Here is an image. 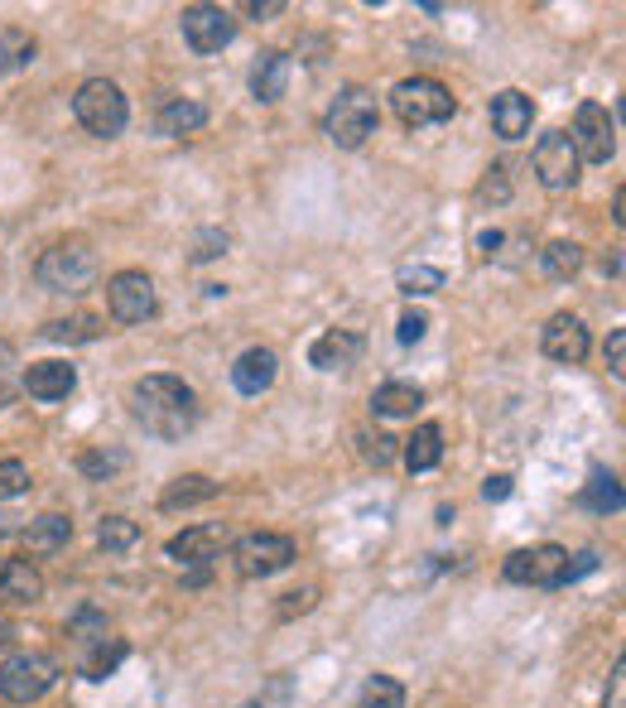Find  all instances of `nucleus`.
Here are the masks:
<instances>
[{
  "instance_id": "0eeeda50",
  "label": "nucleus",
  "mask_w": 626,
  "mask_h": 708,
  "mask_svg": "<svg viewBox=\"0 0 626 708\" xmlns=\"http://www.w3.org/2000/svg\"><path fill=\"white\" fill-rule=\"evenodd\" d=\"M299 559V545L289 536H275V530H256V536H242L232 545V564L242 579H275Z\"/></svg>"
},
{
  "instance_id": "bb28decb",
  "label": "nucleus",
  "mask_w": 626,
  "mask_h": 708,
  "mask_svg": "<svg viewBox=\"0 0 626 708\" xmlns=\"http://www.w3.org/2000/svg\"><path fill=\"white\" fill-rule=\"evenodd\" d=\"M34 34H24V30H0V77L6 73H20V68H30L34 63Z\"/></svg>"
},
{
  "instance_id": "412c9836",
  "label": "nucleus",
  "mask_w": 626,
  "mask_h": 708,
  "mask_svg": "<svg viewBox=\"0 0 626 708\" xmlns=\"http://www.w3.org/2000/svg\"><path fill=\"white\" fill-rule=\"evenodd\" d=\"M217 492H222V487L212 483V477H203V473H183V477H174V483L159 492V511H189V506L212 501Z\"/></svg>"
},
{
  "instance_id": "a878e982",
  "label": "nucleus",
  "mask_w": 626,
  "mask_h": 708,
  "mask_svg": "<svg viewBox=\"0 0 626 708\" xmlns=\"http://www.w3.org/2000/svg\"><path fill=\"white\" fill-rule=\"evenodd\" d=\"M424 405V391L420 385H410V381H385L376 395H371V410L385 420H405V415H415V410Z\"/></svg>"
},
{
  "instance_id": "f8f14e48",
  "label": "nucleus",
  "mask_w": 626,
  "mask_h": 708,
  "mask_svg": "<svg viewBox=\"0 0 626 708\" xmlns=\"http://www.w3.org/2000/svg\"><path fill=\"white\" fill-rule=\"evenodd\" d=\"M179 30L189 39V49L208 59V53H222L236 39V20H232V10H222V6H189L179 15Z\"/></svg>"
},
{
  "instance_id": "3c124183",
  "label": "nucleus",
  "mask_w": 626,
  "mask_h": 708,
  "mask_svg": "<svg viewBox=\"0 0 626 708\" xmlns=\"http://www.w3.org/2000/svg\"><path fill=\"white\" fill-rule=\"evenodd\" d=\"M603 275H622V256L612 251V256H603Z\"/></svg>"
},
{
  "instance_id": "e433bc0d",
  "label": "nucleus",
  "mask_w": 626,
  "mask_h": 708,
  "mask_svg": "<svg viewBox=\"0 0 626 708\" xmlns=\"http://www.w3.org/2000/svg\"><path fill=\"white\" fill-rule=\"evenodd\" d=\"M68 632H73L77 641H87V646H97V641H106V617H102V612H92V607H83V612L73 617Z\"/></svg>"
},
{
  "instance_id": "cd10ccee",
  "label": "nucleus",
  "mask_w": 626,
  "mask_h": 708,
  "mask_svg": "<svg viewBox=\"0 0 626 708\" xmlns=\"http://www.w3.org/2000/svg\"><path fill=\"white\" fill-rule=\"evenodd\" d=\"M97 545H102L106 554H126V550H136V545H140V526L130 516H102Z\"/></svg>"
},
{
  "instance_id": "f704fd0d",
  "label": "nucleus",
  "mask_w": 626,
  "mask_h": 708,
  "mask_svg": "<svg viewBox=\"0 0 626 708\" xmlns=\"http://www.w3.org/2000/svg\"><path fill=\"white\" fill-rule=\"evenodd\" d=\"M20 357H15V347H10L6 338H0V405H10V400L20 395Z\"/></svg>"
},
{
  "instance_id": "a18cd8bd",
  "label": "nucleus",
  "mask_w": 626,
  "mask_h": 708,
  "mask_svg": "<svg viewBox=\"0 0 626 708\" xmlns=\"http://www.w3.org/2000/svg\"><path fill=\"white\" fill-rule=\"evenodd\" d=\"M593 569H597V554H593V550H588V554H574V564H564V583H559V588L579 583L583 573H593Z\"/></svg>"
},
{
  "instance_id": "6e6552de",
  "label": "nucleus",
  "mask_w": 626,
  "mask_h": 708,
  "mask_svg": "<svg viewBox=\"0 0 626 708\" xmlns=\"http://www.w3.org/2000/svg\"><path fill=\"white\" fill-rule=\"evenodd\" d=\"M564 564H569L564 545H530V550L506 554L501 579L506 583H526V588H559L564 583Z\"/></svg>"
},
{
  "instance_id": "de8ad7c7",
  "label": "nucleus",
  "mask_w": 626,
  "mask_h": 708,
  "mask_svg": "<svg viewBox=\"0 0 626 708\" xmlns=\"http://www.w3.org/2000/svg\"><path fill=\"white\" fill-rule=\"evenodd\" d=\"M246 15H285V0H251V6H246Z\"/></svg>"
},
{
  "instance_id": "7ed1b4c3",
  "label": "nucleus",
  "mask_w": 626,
  "mask_h": 708,
  "mask_svg": "<svg viewBox=\"0 0 626 708\" xmlns=\"http://www.w3.org/2000/svg\"><path fill=\"white\" fill-rule=\"evenodd\" d=\"M376 126H381V106L367 87H342L323 112V136L338 145V150H362V145L376 136Z\"/></svg>"
},
{
  "instance_id": "473e14b6",
  "label": "nucleus",
  "mask_w": 626,
  "mask_h": 708,
  "mask_svg": "<svg viewBox=\"0 0 626 708\" xmlns=\"http://www.w3.org/2000/svg\"><path fill=\"white\" fill-rule=\"evenodd\" d=\"M448 285V275L438 271V265H405L401 271V294H410V299H415V294H438Z\"/></svg>"
},
{
  "instance_id": "39448f33",
  "label": "nucleus",
  "mask_w": 626,
  "mask_h": 708,
  "mask_svg": "<svg viewBox=\"0 0 626 708\" xmlns=\"http://www.w3.org/2000/svg\"><path fill=\"white\" fill-rule=\"evenodd\" d=\"M391 112L401 116L410 130H424V126H444L453 112H458V97L438 83V77H401L391 87Z\"/></svg>"
},
{
  "instance_id": "79ce46f5",
  "label": "nucleus",
  "mask_w": 626,
  "mask_h": 708,
  "mask_svg": "<svg viewBox=\"0 0 626 708\" xmlns=\"http://www.w3.org/2000/svg\"><path fill=\"white\" fill-rule=\"evenodd\" d=\"M424 332H429V318H424V314H415V309H410V314L401 318V324H395V338H401L405 347H415V342L424 338Z\"/></svg>"
},
{
  "instance_id": "20e7f679",
  "label": "nucleus",
  "mask_w": 626,
  "mask_h": 708,
  "mask_svg": "<svg viewBox=\"0 0 626 708\" xmlns=\"http://www.w3.org/2000/svg\"><path fill=\"white\" fill-rule=\"evenodd\" d=\"M73 116H77V126H83L87 136L116 140L126 130V121H130V102H126V92L116 87L112 77H87V83L77 87V97H73Z\"/></svg>"
},
{
  "instance_id": "4be33fe9",
  "label": "nucleus",
  "mask_w": 626,
  "mask_h": 708,
  "mask_svg": "<svg viewBox=\"0 0 626 708\" xmlns=\"http://www.w3.org/2000/svg\"><path fill=\"white\" fill-rule=\"evenodd\" d=\"M155 126H159V136H193V130L208 126V106L193 97H174V102L159 106Z\"/></svg>"
},
{
  "instance_id": "ddd939ff",
  "label": "nucleus",
  "mask_w": 626,
  "mask_h": 708,
  "mask_svg": "<svg viewBox=\"0 0 626 708\" xmlns=\"http://www.w3.org/2000/svg\"><path fill=\"white\" fill-rule=\"evenodd\" d=\"M540 347L550 362H564V367H579L583 357H588V328H583L579 314H554L550 324L540 328Z\"/></svg>"
},
{
  "instance_id": "4468645a",
  "label": "nucleus",
  "mask_w": 626,
  "mask_h": 708,
  "mask_svg": "<svg viewBox=\"0 0 626 708\" xmlns=\"http://www.w3.org/2000/svg\"><path fill=\"white\" fill-rule=\"evenodd\" d=\"M530 121H535V102H530L521 87H506L491 97V130H497L501 140H526Z\"/></svg>"
},
{
  "instance_id": "5701e85b",
  "label": "nucleus",
  "mask_w": 626,
  "mask_h": 708,
  "mask_svg": "<svg viewBox=\"0 0 626 708\" xmlns=\"http://www.w3.org/2000/svg\"><path fill=\"white\" fill-rule=\"evenodd\" d=\"M68 540H73V520L59 516V511L30 520V530H24V545H30V554H59Z\"/></svg>"
},
{
  "instance_id": "49530a36",
  "label": "nucleus",
  "mask_w": 626,
  "mask_h": 708,
  "mask_svg": "<svg viewBox=\"0 0 626 708\" xmlns=\"http://www.w3.org/2000/svg\"><path fill=\"white\" fill-rule=\"evenodd\" d=\"M511 492H516V483H511V477H506V473H491L487 483H482V497H487V501H506V497H511Z\"/></svg>"
},
{
  "instance_id": "c85d7f7f",
  "label": "nucleus",
  "mask_w": 626,
  "mask_h": 708,
  "mask_svg": "<svg viewBox=\"0 0 626 708\" xmlns=\"http://www.w3.org/2000/svg\"><path fill=\"white\" fill-rule=\"evenodd\" d=\"M130 656V646L121 636H106V641H97V646H92V656L83 661V675L87 679H106V675H116V665H121Z\"/></svg>"
},
{
  "instance_id": "4c0bfd02",
  "label": "nucleus",
  "mask_w": 626,
  "mask_h": 708,
  "mask_svg": "<svg viewBox=\"0 0 626 708\" xmlns=\"http://www.w3.org/2000/svg\"><path fill=\"white\" fill-rule=\"evenodd\" d=\"M318 603V588H295V593H285V603L275 607V617L279 622H295V617H304Z\"/></svg>"
},
{
  "instance_id": "dca6fc26",
  "label": "nucleus",
  "mask_w": 626,
  "mask_h": 708,
  "mask_svg": "<svg viewBox=\"0 0 626 708\" xmlns=\"http://www.w3.org/2000/svg\"><path fill=\"white\" fill-rule=\"evenodd\" d=\"M222 550H226V526H189L183 536L165 545V554L179 559V564H212Z\"/></svg>"
},
{
  "instance_id": "7c9ffc66",
  "label": "nucleus",
  "mask_w": 626,
  "mask_h": 708,
  "mask_svg": "<svg viewBox=\"0 0 626 708\" xmlns=\"http://www.w3.org/2000/svg\"><path fill=\"white\" fill-rule=\"evenodd\" d=\"M357 708H405V685L391 675H371L357 694Z\"/></svg>"
},
{
  "instance_id": "58836bf2",
  "label": "nucleus",
  "mask_w": 626,
  "mask_h": 708,
  "mask_svg": "<svg viewBox=\"0 0 626 708\" xmlns=\"http://www.w3.org/2000/svg\"><path fill=\"white\" fill-rule=\"evenodd\" d=\"M477 198H482V203H506V198H511L506 165H491V169H487V179H482V189H477Z\"/></svg>"
},
{
  "instance_id": "f257e3e1",
  "label": "nucleus",
  "mask_w": 626,
  "mask_h": 708,
  "mask_svg": "<svg viewBox=\"0 0 626 708\" xmlns=\"http://www.w3.org/2000/svg\"><path fill=\"white\" fill-rule=\"evenodd\" d=\"M130 415L155 438H183L198 424V395L179 377H140L130 385Z\"/></svg>"
},
{
  "instance_id": "ea45409f",
  "label": "nucleus",
  "mask_w": 626,
  "mask_h": 708,
  "mask_svg": "<svg viewBox=\"0 0 626 708\" xmlns=\"http://www.w3.org/2000/svg\"><path fill=\"white\" fill-rule=\"evenodd\" d=\"M362 458L376 463V467H385V463L395 458V438H391V434H362Z\"/></svg>"
},
{
  "instance_id": "c9c22d12",
  "label": "nucleus",
  "mask_w": 626,
  "mask_h": 708,
  "mask_svg": "<svg viewBox=\"0 0 626 708\" xmlns=\"http://www.w3.org/2000/svg\"><path fill=\"white\" fill-rule=\"evenodd\" d=\"M30 492V467L20 458H0V501H15Z\"/></svg>"
},
{
  "instance_id": "a211bd4d",
  "label": "nucleus",
  "mask_w": 626,
  "mask_h": 708,
  "mask_svg": "<svg viewBox=\"0 0 626 708\" xmlns=\"http://www.w3.org/2000/svg\"><path fill=\"white\" fill-rule=\"evenodd\" d=\"M73 385H77V367H68V362H34L20 377V391H30L34 400H49V405L53 400H68Z\"/></svg>"
},
{
  "instance_id": "9d476101",
  "label": "nucleus",
  "mask_w": 626,
  "mask_h": 708,
  "mask_svg": "<svg viewBox=\"0 0 626 708\" xmlns=\"http://www.w3.org/2000/svg\"><path fill=\"white\" fill-rule=\"evenodd\" d=\"M530 165H535V179L544 183L550 193H564L579 183V155H574V140H569V130H544L535 140V155H530Z\"/></svg>"
},
{
  "instance_id": "423d86ee",
  "label": "nucleus",
  "mask_w": 626,
  "mask_h": 708,
  "mask_svg": "<svg viewBox=\"0 0 626 708\" xmlns=\"http://www.w3.org/2000/svg\"><path fill=\"white\" fill-rule=\"evenodd\" d=\"M53 685H59V661L44 651H15L0 665V694L10 704H39Z\"/></svg>"
},
{
  "instance_id": "8fccbe9b",
  "label": "nucleus",
  "mask_w": 626,
  "mask_h": 708,
  "mask_svg": "<svg viewBox=\"0 0 626 708\" xmlns=\"http://www.w3.org/2000/svg\"><path fill=\"white\" fill-rule=\"evenodd\" d=\"M506 242V236L501 232H482V236H477V246H482V256H497V246Z\"/></svg>"
},
{
  "instance_id": "aec40b11",
  "label": "nucleus",
  "mask_w": 626,
  "mask_h": 708,
  "mask_svg": "<svg viewBox=\"0 0 626 708\" xmlns=\"http://www.w3.org/2000/svg\"><path fill=\"white\" fill-rule=\"evenodd\" d=\"M285 87H289V53L265 49L256 68H251V92H256V102H279Z\"/></svg>"
},
{
  "instance_id": "6ab92c4d",
  "label": "nucleus",
  "mask_w": 626,
  "mask_h": 708,
  "mask_svg": "<svg viewBox=\"0 0 626 708\" xmlns=\"http://www.w3.org/2000/svg\"><path fill=\"white\" fill-rule=\"evenodd\" d=\"M357 357H362V332H352V328H332L309 347V362L318 371H348Z\"/></svg>"
},
{
  "instance_id": "c756f323",
  "label": "nucleus",
  "mask_w": 626,
  "mask_h": 708,
  "mask_svg": "<svg viewBox=\"0 0 626 708\" xmlns=\"http://www.w3.org/2000/svg\"><path fill=\"white\" fill-rule=\"evenodd\" d=\"M540 265H544L550 279H569V275L583 271V246L579 242H550L540 251Z\"/></svg>"
},
{
  "instance_id": "72a5a7b5",
  "label": "nucleus",
  "mask_w": 626,
  "mask_h": 708,
  "mask_svg": "<svg viewBox=\"0 0 626 708\" xmlns=\"http://www.w3.org/2000/svg\"><path fill=\"white\" fill-rule=\"evenodd\" d=\"M77 467H83V477H92V483H106V477H116L126 467V453L112 448V453H83L77 458Z\"/></svg>"
},
{
  "instance_id": "1a4fd4ad",
  "label": "nucleus",
  "mask_w": 626,
  "mask_h": 708,
  "mask_svg": "<svg viewBox=\"0 0 626 708\" xmlns=\"http://www.w3.org/2000/svg\"><path fill=\"white\" fill-rule=\"evenodd\" d=\"M574 155L579 165H607L617 155V121L607 116L603 102H583L574 112Z\"/></svg>"
},
{
  "instance_id": "9b49d317",
  "label": "nucleus",
  "mask_w": 626,
  "mask_h": 708,
  "mask_svg": "<svg viewBox=\"0 0 626 708\" xmlns=\"http://www.w3.org/2000/svg\"><path fill=\"white\" fill-rule=\"evenodd\" d=\"M106 309H112L116 324H145L155 318L159 299H155V279L145 271H121L106 279Z\"/></svg>"
},
{
  "instance_id": "09e8293b",
  "label": "nucleus",
  "mask_w": 626,
  "mask_h": 708,
  "mask_svg": "<svg viewBox=\"0 0 626 708\" xmlns=\"http://www.w3.org/2000/svg\"><path fill=\"white\" fill-rule=\"evenodd\" d=\"M208 573H212V564H193L189 573H183V588H203V583H208Z\"/></svg>"
},
{
  "instance_id": "37998d69",
  "label": "nucleus",
  "mask_w": 626,
  "mask_h": 708,
  "mask_svg": "<svg viewBox=\"0 0 626 708\" xmlns=\"http://www.w3.org/2000/svg\"><path fill=\"white\" fill-rule=\"evenodd\" d=\"M607 371L612 377H626V332L622 328H612V338H607Z\"/></svg>"
},
{
  "instance_id": "393cba45",
  "label": "nucleus",
  "mask_w": 626,
  "mask_h": 708,
  "mask_svg": "<svg viewBox=\"0 0 626 708\" xmlns=\"http://www.w3.org/2000/svg\"><path fill=\"white\" fill-rule=\"evenodd\" d=\"M438 463H444V430H438V424H420V430L405 438V467L410 473H429Z\"/></svg>"
},
{
  "instance_id": "b1692460",
  "label": "nucleus",
  "mask_w": 626,
  "mask_h": 708,
  "mask_svg": "<svg viewBox=\"0 0 626 708\" xmlns=\"http://www.w3.org/2000/svg\"><path fill=\"white\" fill-rule=\"evenodd\" d=\"M106 332V318L102 314H68V318H53V324L39 328V338H49V342H97Z\"/></svg>"
},
{
  "instance_id": "c03bdc74",
  "label": "nucleus",
  "mask_w": 626,
  "mask_h": 708,
  "mask_svg": "<svg viewBox=\"0 0 626 708\" xmlns=\"http://www.w3.org/2000/svg\"><path fill=\"white\" fill-rule=\"evenodd\" d=\"M607 708H626V661L612 665V679H607Z\"/></svg>"
},
{
  "instance_id": "f3484780",
  "label": "nucleus",
  "mask_w": 626,
  "mask_h": 708,
  "mask_svg": "<svg viewBox=\"0 0 626 708\" xmlns=\"http://www.w3.org/2000/svg\"><path fill=\"white\" fill-rule=\"evenodd\" d=\"M275 371H279V357L270 352V347H246V352L232 362V385L242 395H261V391L275 385Z\"/></svg>"
},
{
  "instance_id": "603ef678",
  "label": "nucleus",
  "mask_w": 626,
  "mask_h": 708,
  "mask_svg": "<svg viewBox=\"0 0 626 708\" xmlns=\"http://www.w3.org/2000/svg\"><path fill=\"white\" fill-rule=\"evenodd\" d=\"M6 641H10V622L0 617V646H6Z\"/></svg>"
},
{
  "instance_id": "2f4dec72",
  "label": "nucleus",
  "mask_w": 626,
  "mask_h": 708,
  "mask_svg": "<svg viewBox=\"0 0 626 708\" xmlns=\"http://www.w3.org/2000/svg\"><path fill=\"white\" fill-rule=\"evenodd\" d=\"M583 506L588 511H622V487L612 473H593V483L583 487Z\"/></svg>"
},
{
  "instance_id": "a19ab883",
  "label": "nucleus",
  "mask_w": 626,
  "mask_h": 708,
  "mask_svg": "<svg viewBox=\"0 0 626 708\" xmlns=\"http://www.w3.org/2000/svg\"><path fill=\"white\" fill-rule=\"evenodd\" d=\"M226 246H232V236L226 232H198L193 261H217V256H226Z\"/></svg>"
},
{
  "instance_id": "2eb2a0df",
  "label": "nucleus",
  "mask_w": 626,
  "mask_h": 708,
  "mask_svg": "<svg viewBox=\"0 0 626 708\" xmlns=\"http://www.w3.org/2000/svg\"><path fill=\"white\" fill-rule=\"evenodd\" d=\"M39 598H44V573L30 559H0V603L34 607Z\"/></svg>"
},
{
  "instance_id": "f03ea898",
  "label": "nucleus",
  "mask_w": 626,
  "mask_h": 708,
  "mask_svg": "<svg viewBox=\"0 0 626 708\" xmlns=\"http://www.w3.org/2000/svg\"><path fill=\"white\" fill-rule=\"evenodd\" d=\"M97 251L83 236H68V242H53L34 265V279L49 294H87L92 279H97Z\"/></svg>"
}]
</instances>
